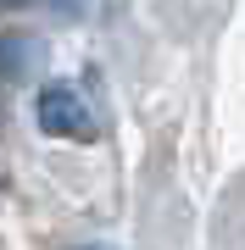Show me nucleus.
Masks as SVG:
<instances>
[{
    "label": "nucleus",
    "instance_id": "obj_1",
    "mask_svg": "<svg viewBox=\"0 0 245 250\" xmlns=\"http://www.w3.org/2000/svg\"><path fill=\"white\" fill-rule=\"evenodd\" d=\"M28 117H34V128L56 145H73V150H84V145H100L106 139V106H100V95L89 89V83L78 78H45L34 89V100H28Z\"/></svg>",
    "mask_w": 245,
    "mask_h": 250
},
{
    "label": "nucleus",
    "instance_id": "obj_2",
    "mask_svg": "<svg viewBox=\"0 0 245 250\" xmlns=\"http://www.w3.org/2000/svg\"><path fill=\"white\" fill-rule=\"evenodd\" d=\"M45 34H34V28H17V22H0V89H22V83H34L39 72H45Z\"/></svg>",
    "mask_w": 245,
    "mask_h": 250
},
{
    "label": "nucleus",
    "instance_id": "obj_3",
    "mask_svg": "<svg viewBox=\"0 0 245 250\" xmlns=\"http://www.w3.org/2000/svg\"><path fill=\"white\" fill-rule=\"evenodd\" d=\"M34 0H0V17H11V11H28Z\"/></svg>",
    "mask_w": 245,
    "mask_h": 250
},
{
    "label": "nucleus",
    "instance_id": "obj_4",
    "mask_svg": "<svg viewBox=\"0 0 245 250\" xmlns=\"http://www.w3.org/2000/svg\"><path fill=\"white\" fill-rule=\"evenodd\" d=\"M6 111H11V95L0 89V134H6Z\"/></svg>",
    "mask_w": 245,
    "mask_h": 250
},
{
    "label": "nucleus",
    "instance_id": "obj_5",
    "mask_svg": "<svg viewBox=\"0 0 245 250\" xmlns=\"http://www.w3.org/2000/svg\"><path fill=\"white\" fill-rule=\"evenodd\" d=\"M78 250H111V245H78Z\"/></svg>",
    "mask_w": 245,
    "mask_h": 250
}]
</instances>
